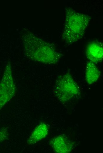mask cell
<instances>
[{"label":"cell","mask_w":103,"mask_h":153,"mask_svg":"<svg viewBox=\"0 0 103 153\" xmlns=\"http://www.w3.org/2000/svg\"><path fill=\"white\" fill-rule=\"evenodd\" d=\"M54 151L58 153H68L74 147V143L63 135H60L52 139L49 142Z\"/></svg>","instance_id":"5"},{"label":"cell","mask_w":103,"mask_h":153,"mask_svg":"<svg viewBox=\"0 0 103 153\" xmlns=\"http://www.w3.org/2000/svg\"><path fill=\"white\" fill-rule=\"evenodd\" d=\"M53 91L58 100L62 103L68 102L81 93L78 85L69 73L57 78Z\"/></svg>","instance_id":"3"},{"label":"cell","mask_w":103,"mask_h":153,"mask_svg":"<svg viewBox=\"0 0 103 153\" xmlns=\"http://www.w3.org/2000/svg\"><path fill=\"white\" fill-rule=\"evenodd\" d=\"M8 136V133L7 129L3 128L0 129V143L6 139Z\"/></svg>","instance_id":"9"},{"label":"cell","mask_w":103,"mask_h":153,"mask_svg":"<svg viewBox=\"0 0 103 153\" xmlns=\"http://www.w3.org/2000/svg\"><path fill=\"white\" fill-rule=\"evenodd\" d=\"M49 128L44 122H41L34 129L28 139L27 142L28 145H32L45 138L48 135Z\"/></svg>","instance_id":"7"},{"label":"cell","mask_w":103,"mask_h":153,"mask_svg":"<svg viewBox=\"0 0 103 153\" xmlns=\"http://www.w3.org/2000/svg\"><path fill=\"white\" fill-rule=\"evenodd\" d=\"M16 88L11 64L8 62L0 82V111L15 96Z\"/></svg>","instance_id":"4"},{"label":"cell","mask_w":103,"mask_h":153,"mask_svg":"<svg viewBox=\"0 0 103 153\" xmlns=\"http://www.w3.org/2000/svg\"><path fill=\"white\" fill-rule=\"evenodd\" d=\"M87 58L95 64L101 62L103 58V48L102 43L93 42L89 44L86 49Z\"/></svg>","instance_id":"6"},{"label":"cell","mask_w":103,"mask_h":153,"mask_svg":"<svg viewBox=\"0 0 103 153\" xmlns=\"http://www.w3.org/2000/svg\"><path fill=\"white\" fill-rule=\"evenodd\" d=\"M100 71L95 64L88 61L86 65L85 70V79L87 83L91 85L96 82L99 79Z\"/></svg>","instance_id":"8"},{"label":"cell","mask_w":103,"mask_h":153,"mask_svg":"<svg viewBox=\"0 0 103 153\" xmlns=\"http://www.w3.org/2000/svg\"><path fill=\"white\" fill-rule=\"evenodd\" d=\"M24 53L30 59L42 63L53 64L60 60L62 54L51 44L29 32L23 36Z\"/></svg>","instance_id":"1"},{"label":"cell","mask_w":103,"mask_h":153,"mask_svg":"<svg viewBox=\"0 0 103 153\" xmlns=\"http://www.w3.org/2000/svg\"><path fill=\"white\" fill-rule=\"evenodd\" d=\"M65 14L62 39L66 43L71 44L82 37L91 18L70 7L65 8Z\"/></svg>","instance_id":"2"}]
</instances>
